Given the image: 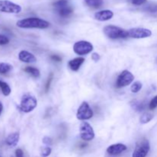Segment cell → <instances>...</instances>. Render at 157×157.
Returning <instances> with one entry per match:
<instances>
[{
	"mask_svg": "<svg viewBox=\"0 0 157 157\" xmlns=\"http://www.w3.org/2000/svg\"><path fill=\"white\" fill-rule=\"evenodd\" d=\"M16 25L21 29H47L50 25L48 21L39 18H27L18 20Z\"/></svg>",
	"mask_w": 157,
	"mask_h": 157,
	"instance_id": "6da1fadb",
	"label": "cell"
},
{
	"mask_svg": "<svg viewBox=\"0 0 157 157\" xmlns=\"http://www.w3.org/2000/svg\"><path fill=\"white\" fill-rule=\"evenodd\" d=\"M38 101L36 98L31 94H25L21 99L20 103V110L24 113L32 112L37 107Z\"/></svg>",
	"mask_w": 157,
	"mask_h": 157,
	"instance_id": "7a4b0ae2",
	"label": "cell"
},
{
	"mask_svg": "<svg viewBox=\"0 0 157 157\" xmlns=\"http://www.w3.org/2000/svg\"><path fill=\"white\" fill-rule=\"evenodd\" d=\"M104 33L111 39L125 38L128 37V32L115 25H107L104 28Z\"/></svg>",
	"mask_w": 157,
	"mask_h": 157,
	"instance_id": "3957f363",
	"label": "cell"
},
{
	"mask_svg": "<svg viewBox=\"0 0 157 157\" xmlns=\"http://www.w3.org/2000/svg\"><path fill=\"white\" fill-rule=\"evenodd\" d=\"M150 143L147 140L144 139L136 144L132 157H146L150 151Z\"/></svg>",
	"mask_w": 157,
	"mask_h": 157,
	"instance_id": "277c9868",
	"label": "cell"
},
{
	"mask_svg": "<svg viewBox=\"0 0 157 157\" xmlns=\"http://www.w3.org/2000/svg\"><path fill=\"white\" fill-rule=\"evenodd\" d=\"M73 49L77 55H85L93 51L94 46L87 41H79L74 44Z\"/></svg>",
	"mask_w": 157,
	"mask_h": 157,
	"instance_id": "5b68a950",
	"label": "cell"
},
{
	"mask_svg": "<svg viewBox=\"0 0 157 157\" xmlns=\"http://www.w3.org/2000/svg\"><path fill=\"white\" fill-rule=\"evenodd\" d=\"M21 11V7L18 4L9 1V0H0V12L6 13L18 14Z\"/></svg>",
	"mask_w": 157,
	"mask_h": 157,
	"instance_id": "8992f818",
	"label": "cell"
},
{
	"mask_svg": "<svg viewBox=\"0 0 157 157\" xmlns=\"http://www.w3.org/2000/svg\"><path fill=\"white\" fill-rule=\"evenodd\" d=\"M80 136L84 141H90L94 138L95 133L93 127L87 122H82L80 125Z\"/></svg>",
	"mask_w": 157,
	"mask_h": 157,
	"instance_id": "52a82bcc",
	"label": "cell"
},
{
	"mask_svg": "<svg viewBox=\"0 0 157 157\" xmlns=\"http://www.w3.org/2000/svg\"><path fill=\"white\" fill-rule=\"evenodd\" d=\"M94 116V112L92 109L90 108L89 104L87 102L84 101L79 108L78 109L77 112V118L80 121H86L89 120Z\"/></svg>",
	"mask_w": 157,
	"mask_h": 157,
	"instance_id": "ba28073f",
	"label": "cell"
},
{
	"mask_svg": "<svg viewBox=\"0 0 157 157\" xmlns=\"http://www.w3.org/2000/svg\"><path fill=\"white\" fill-rule=\"evenodd\" d=\"M134 80V76L130 71L127 70H124L122 73L118 76L117 80L116 86L118 88L126 87L127 85H130Z\"/></svg>",
	"mask_w": 157,
	"mask_h": 157,
	"instance_id": "9c48e42d",
	"label": "cell"
},
{
	"mask_svg": "<svg viewBox=\"0 0 157 157\" xmlns=\"http://www.w3.org/2000/svg\"><path fill=\"white\" fill-rule=\"evenodd\" d=\"M128 37L133 38H145L151 36L152 32L150 29H144V28H133L127 31Z\"/></svg>",
	"mask_w": 157,
	"mask_h": 157,
	"instance_id": "30bf717a",
	"label": "cell"
},
{
	"mask_svg": "<svg viewBox=\"0 0 157 157\" xmlns=\"http://www.w3.org/2000/svg\"><path fill=\"white\" fill-rule=\"evenodd\" d=\"M127 146L124 145L123 144H117L110 145L108 148L107 149V152L110 155H113V156H116V155H119L127 150Z\"/></svg>",
	"mask_w": 157,
	"mask_h": 157,
	"instance_id": "8fae6325",
	"label": "cell"
},
{
	"mask_svg": "<svg viewBox=\"0 0 157 157\" xmlns=\"http://www.w3.org/2000/svg\"><path fill=\"white\" fill-rule=\"evenodd\" d=\"M113 17V12L110 10H101L94 14L95 19L101 21H107Z\"/></svg>",
	"mask_w": 157,
	"mask_h": 157,
	"instance_id": "7c38bea8",
	"label": "cell"
},
{
	"mask_svg": "<svg viewBox=\"0 0 157 157\" xmlns=\"http://www.w3.org/2000/svg\"><path fill=\"white\" fill-rule=\"evenodd\" d=\"M18 59L25 63H34L37 61L35 55L27 51H21L18 53Z\"/></svg>",
	"mask_w": 157,
	"mask_h": 157,
	"instance_id": "4fadbf2b",
	"label": "cell"
},
{
	"mask_svg": "<svg viewBox=\"0 0 157 157\" xmlns=\"http://www.w3.org/2000/svg\"><path fill=\"white\" fill-rule=\"evenodd\" d=\"M19 137L20 135L18 132H15V133H11V134H9L6 137V144L11 147H16L18 141H19Z\"/></svg>",
	"mask_w": 157,
	"mask_h": 157,
	"instance_id": "5bb4252c",
	"label": "cell"
},
{
	"mask_svg": "<svg viewBox=\"0 0 157 157\" xmlns=\"http://www.w3.org/2000/svg\"><path fill=\"white\" fill-rule=\"evenodd\" d=\"M85 59L82 57H79V58H74V59L71 60L68 62V66L70 67V68L71 69L74 71H77L79 70V68L81 67V66L82 65L83 63L84 62Z\"/></svg>",
	"mask_w": 157,
	"mask_h": 157,
	"instance_id": "9a60e30c",
	"label": "cell"
},
{
	"mask_svg": "<svg viewBox=\"0 0 157 157\" xmlns=\"http://www.w3.org/2000/svg\"><path fill=\"white\" fill-rule=\"evenodd\" d=\"M58 12L60 16L63 17V18H67V17L70 16L73 13V9L71 6H67L65 7H63L61 9H58Z\"/></svg>",
	"mask_w": 157,
	"mask_h": 157,
	"instance_id": "2e32d148",
	"label": "cell"
},
{
	"mask_svg": "<svg viewBox=\"0 0 157 157\" xmlns=\"http://www.w3.org/2000/svg\"><path fill=\"white\" fill-rule=\"evenodd\" d=\"M84 2L89 7L98 9L102 6L104 1L103 0H84Z\"/></svg>",
	"mask_w": 157,
	"mask_h": 157,
	"instance_id": "e0dca14e",
	"label": "cell"
},
{
	"mask_svg": "<svg viewBox=\"0 0 157 157\" xmlns=\"http://www.w3.org/2000/svg\"><path fill=\"white\" fill-rule=\"evenodd\" d=\"M0 89H1L2 93L3 94V95L6 97L10 95L11 92H12L10 86L7 83L2 81H0Z\"/></svg>",
	"mask_w": 157,
	"mask_h": 157,
	"instance_id": "ac0fdd59",
	"label": "cell"
},
{
	"mask_svg": "<svg viewBox=\"0 0 157 157\" xmlns=\"http://www.w3.org/2000/svg\"><path fill=\"white\" fill-rule=\"evenodd\" d=\"M24 71L26 73L29 74V75H32V77H34V78H38L40 77V71L38 68H36V67H30V66H29V67H26L24 69Z\"/></svg>",
	"mask_w": 157,
	"mask_h": 157,
	"instance_id": "d6986e66",
	"label": "cell"
},
{
	"mask_svg": "<svg viewBox=\"0 0 157 157\" xmlns=\"http://www.w3.org/2000/svg\"><path fill=\"white\" fill-rule=\"evenodd\" d=\"M12 70V65L9 64V63L2 62L0 63V74L1 75H5Z\"/></svg>",
	"mask_w": 157,
	"mask_h": 157,
	"instance_id": "ffe728a7",
	"label": "cell"
},
{
	"mask_svg": "<svg viewBox=\"0 0 157 157\" xmlns=\"http://www.w3.org/2000/svg\"><path fill=\"white\" fill-rule=\"evenodd\" d=\"M153 116L151 114V113H144L142 116L140 117V121L141 124H147V123L150 122L152 119H153Z\"/></svg>",
	"mask_w": 157,
	"mask_h": 157,
	"instance_id": "44dd1931",
	"label": "cell"
},
{
	"mask_svg": "<svg viewBox=\"0 0 157 157\" xmlns=\"http://www.w3.org/2000/svg\"><path fill=\"white\" fill-rule=\"evenodd\" d=\"M67 6H68V2H67V0H58V1L55 2L54 3V6L56 8L57 10L61 9L63 7H65Z\"/></svg>",
	"mask_w": 157,
	"mask_h": 157,
	"instance_id": "7402d4cb",
	"label": "cell"
},
{
	"mask_svg": "<svg viewBox=\"0 0 157 157\" xmlns=\"http://www.w3.org/2000/svg\"><path fill=\"white\" fill-rule=\"evenodd\" d=\"M143 84L142 83L140 82V81H136V82L133 83L131 86V91L133 93H137L140 90L142 89Z\"/></svg>",
	"mask_w": 157,
	"mask_h": 157,
	"instance_id": "603a6c76",
	"label": "cell"
},
{
	"mask_svg": "<svg viewBox=\"0 0 157 157\" xmlns=\"http://www.w3.org/2000/svg\"><path fill=\"white\" fill-rule=\"evenodd\" d=\"M51 153H52V149L49 147H46L41 150V157H48V156H50Z\"/></svg>",
	"mask_w": 157,
	"mask_h": 157,
	"instance_id": "cb8c5ba5",
	"label": "cell"
},
{
	"mask_svg": "<svg viewBox=\"0 0 157 157\" xmlns=\"http://www.w3.org/2000/svg\"><path fill=\"white\" fill-rule=\"evenodd\" d=\"M9 43V39L7 36L0 34V45H5Z\"/></svg>",
	"mask_w": 157,
	"mask_h": 157,
	"instance_id": "d4e9b609",
	"label": "cell"
},
{
	"mask_svg": "<svg viewBox=\"0 0 157 157\" xmlns=\"http://www.w3.org/2000/svg\"><path fill=\"white\" fill-rule=\"evenodd\" d=\"M52 79H53V74L51 73L50 75H49L48 78V81H47V82H46V84H45V88L44 89H45L46 93H47V92L49 90V88H50L51 83H52Z\"/></svg>",
	"mask_w": 157,
	"mask_h": 157,
	"instance_id": "484cf974",
	"label": "cell"
},
{
	"mask_svg": "<svg viewBox=\"0 0 157 157\" xmlns=\"http://www.w3.org/2000/svg\"><path fill=\"white\" fill-rule=\"evenodd\" d=\"M157 107V95L155 96L153 99L151 100L150 103V110H154Z\"/></svg>",
	"mask_w": 157,
	"mask_h": 157,
	"instance_id": "4316f807",
	"label": "cell"
},
{
	"mask_svg": "<svg viewBox=\"0 0 157 157\" xmlns=\"http://www.w3.org/2000/svg\"><path fill=\"white\" fill-rule=\"evenodd\" d=\"M130 1H131L132 4L135 5V6H141L147 2V0H130Z\"/></svg>",
	"mask_w": 157,
	"mask_h": 157,
	"instance_id": "83f0119b",
	"label": "cell"
},
{
	"mask_svg": "<svg viewBox=\"0 0 157 157\" xmlns=\"http://www.w3.org/2000/svg\"><path fill=\"white\" fill-rule=\"evenodd\" d=\"M43 144H45L46 146H51L52 144V139H51L50 137H48V136H45V137L43 138Z\"/></svg>",
	"mask_w": 157,
	"mask_h": 157,
	"instance_id": "f1b7e54d",
	"label": "cell"
},
{
	"mask_svg": "<svg viewBox=\"0 0 157 157\" xmlns=\"http://www.w3.org/2000/svg\"><path fill=\"white\" fill-rule=\"evenodd\" d=\"M15 157H24V153L21 149H17L15 150Z\"/></svg>",
	"mask_w": 157,
	"mask_h": 157,
	"instance_id": "f546056e",
	"label": "cell"
},
{
	"mask_svg": "<svg viewBox=\"0 0 157 157\" xmlns=\"http://www.w3.org/2000/svg\"><path fill=\"white\" fill-rule=\"evenodd\" d=\"M91 58L93 61H98L100 59H101V56H100L99 54L98 53H93L91 55Z\"/></svg>",
	"mask_w": 157,
	"mask_h": 157,
	"instance_id": "4dcf8cb0",
	"label": "cell"
},
{
	"mask_svg": "<svg viewBox=\"0 0 157 157\" xmlns=\"http://www.w3.org/2000/svg\"><path fill=\"white\" fill-rule=\"evenodd\" d=\"M133 108L136 109V110H143V107H142V104H140V103H137L136 101H135V104L134 106H133Z\"/></svg>",
	"mask_w": 157,
	"mask_h": 157,
	"instance_id": "1f68e13d",
	"label": "cell"
},
{
	"mask_svg": "<svg viewBox=\"0 0 157 157\" xmlns=\"http://www.w3.org/2000/svg\"><path fill=\"white\" fill-rule=\"evenodd\" d=\"M51 58H52L53 61H57V62H61V58L60 56H58V55H53L51 56Z\"/></svg>",
	"mask_w": 157,
	"mask_h": 157,
	"instance_id": "d6a6232c",
	"label": "cell"
},
{
	"mask_svg": "<svg viewBox=\"0 0 157 157\" xmlns=\"http://www.w3.org/2000/svg\"><path fill=\"white\" fill-rule=\"evenodd\" d=\"M148 10L151 12H157V6H153L152 7H150Z\"/></svg>",
	"mask_w": 157,
	"mask_h": 157,
	"instance_id": "836d02e7",
	"label": "cell"
},
{
	"mask_svg": "<svg viewBox=\"0 0 157 157\" xmlns=\"http://www.w3.org/2000/svg\"><path fill=\"white\" fill-rule=\"evenodd\" d=\"M2 110H3V105H2V104L1 101H0V115H1Z\"/></svg>",
	"mask_w": 157,
	"mask_h": 157,
	"instance_id": "e575fe53",
	"label": "cell"
}]
</instances>
